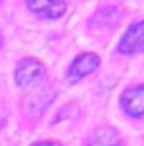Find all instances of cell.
I'll return each instance as SVG.
<instances>
[{
    "label": "cell",
    "instance_id": "cell-1",
    "mask_svg": "<svg viewBox=\"0 0 144 146\" xmlns=\"http://www.w3.org/2000/svg\"><path fill=\"white\" fill-rule=\"evenodd\" d=\"M144 49V21L131 26L119 42V51L124 54L137 53Z\"/></svg>",
    "mask_w": 144,
    "mask_h": 146
},
{
    "label": "cell",
    "instance_id": "cell-2",
    "mask_svg": "<svg viewBox=\"0 0 144 146\" xmlns=\"http://www.w3.org/2000/svg\"><path fill=\"white\" fill-rule=\"evenodd\" d=\"M42 75H44V66H42V63H39L36 60H31V58H26V60H22V61L17 65V70H15V82H17V85L26 87V85H31V83L37 82Z\"/></svg>",
    "mask_w": 144,
    "mask_h": 146
},
{
    "label": "cell",
    "instance_id": "cell-3",
    "mask_svg": "<svg viewBox=\"0 0 144 146\" xmlns=\"http://www.w3.org/2000/svg\"><path fill=\"white\" fill-rule=\"evenodd\" d=\"M100 65V58L93 53H85L81 56H78L73 65L70 66V72H68V76L70 80L75 82V80H80L87 75H90L92 72H95Z\"/></svg>",
    "mask_w": 144,
    "mask_h": 146
},
{
    "label": "cell",
    "instance_id": "cell-4",
    "mask_svg": "<svg viewBox=\"0 0 144 146\" xmlns=\"http://www.w3.org/2000/svg\"><path fill=\"white\" fill-rule=\"evenodd\" d=\"M27 5L34 14L46 19H58L66 10L63 0H27Z\"/></svg>",
    "mask_w": 144,
    "mask_h": 146
},
{
    "label": "cell",
    "instance_id": "cell-5",
    "mask_svg": "<svg viewBox=\"0 0 144 146\" xmlns=\"http://www.w3.org/2000/svg\"><path fill=\"white\" fill-rule=\"evenodd\" d=\"M122 107L134 117L144 115V87H134L126 90L122 95Z\"/></svg>",
    "mask_w": 144,
    "mask_h": 146
},
{
    "label": "cell",
    "instance_id": "cell-6",
    "mask_svg": "<svg viewBox=\"0 0 144 146\" xmlns=\"http://www.w3.org/2000/svg\"><path fill=\"white\" fill-rule=\"evenodd\" d=\"M88 146H122V141L117 131H114L112 127H102L92 136Z\"/></svg>",
    "mask_w": 144,
    "mask_h": 146
},
{
    "label": "cell",
    "instance_id": "cell-7",
    "mask_svg": "<svg viewBox=\"0 0 144 146\" xmlns=\"http://www.w3.org/2000/svg\"><path fill=\"white\" fill-rule=\"evenodd\" d=\"M34 146H61V145H59V143H48V141H46V143H37V145H34Z\"/></svg>",
    "mask_w": 144,
    "mask_h": 146
},
{
    "label": "cell",
    "instance_id": "cell-8",
    "mask_svg": "<svg viewBox=\"0 0 144 146\" xmlns=\"http://www.w3.org/2000/svg\"><path fill=\"white\" fill-rule=\"evenodd\" d=\"M0 46H2V34H0Z\"/></svg>",
    "mask_w": 144,
    "mask_h": 146
}]
</instances>
